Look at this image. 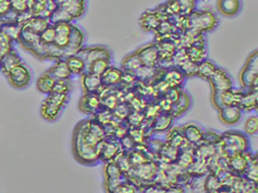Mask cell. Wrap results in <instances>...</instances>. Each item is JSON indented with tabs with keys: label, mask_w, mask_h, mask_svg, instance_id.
<instances>
[{
	"label": "cell",
	"mask_w": 258,
	"mask_h": 193,
	"mask_svg": "<svg viewBox=\"0 0 258 193\" xmlns=\"http://www.w3.org/2000/svg\"><path fill=\"white\" fill-rule=\"evenodd\" d=\"M74 86L69 80H56L54 87L52 89V92L54 93H60V94H71Z\"/></svg>",
	"instance_id": "obj_48"
},
{
	"label": "cell",
	"mask_w": 258,
	"mask_h": 193,
	"mask_svg": "<svg viewBox=\"0 0 258 193\" xmlns=\"http://www.w3.org/2000/svg\"><path fill=\"white\" fill-rule=\"evenodd\" d=\"M219 111V119L223 125L228 127H233L237 125L243 116V111L238 106L225 107L218 110Z\"/></svg>",
	"instance_id": "obj_20"
},
{
	"label": "cell",
	"mask_w": 258,
	"mask_h": 193,
	"mask_svg": "<svg viewBox=\"0 0 258 193\" xmlns=\"http://www.w3.org/2000/svg\"><path fill=\"white\" fill-rule=\"evenodd\" d=\"M82 59L85 62L86 67L96 59H101V58H106L112 60V53L109 48L104 46V45H94V46H89V47H83L78 53Z\"/></svg>",
	"instance_id": "obj_13"
},
{
	"label": "cell",
	"mask_w": 258,
	"mask_h": 193,
	"mask_svg": "<svg viewBox=\"0 0 258 193\" xmlns=\"http://www.w3.org/2000/svg\"><path fill=\"white\" fill-rule=\"evenodd\" d=\"M251 155L250 151H248L246 153H238L228 156V169L236 176L242 177Z\"/></svg>",
	"instance_id": "obj_19"
},
{
	"label": "cell",
	"mask_w": 258,
	"mask_h": 193,
	"mask_svg": "<svg viewBox=\"0 0 258 193\" xmlns=\"http://www.w3.org/2000/svg\"><path fill=\"white\" fill-rule=\"evenodd\" d=\"M164 187L159 183L152 182V183H147L141 186L139 189L141 190V193H164Z\"/></svg>",
	"instance_id": "obj_50"
},
{
	"label": "cell",
	"mask_w": 258,
	"mask_h": 193,
	"mask_svg": "<svg viewBox=\"0 0 258 193\" xmlns=\"http://www.w3.org/2000/svg\"><path fill=\"white\" fill-rule=\"evenodd\" d=\"M23 62L24 61L21 55L15 49H13L6 55H4V57L0 61V72L6 76L15 67L22 64Z\"/></svg>",
	"instance_id": "obj_28"
},
{
	"label": "cell",
	"mask_w": 258,
	"mask_h": 193,
	"mask_svg": "<svg viewBox=\"0 0 258 193\" xmlns=\"http://www.w3.org/2000/svg\"><path fill=\"white\" fill-rule=\"evenodd\" d=\"M181 133L184 136L186 143L192 147L202 142L204 128L196 122H189L180 127Z\"/></svg>",
	"instance_id": "obj_15"
},
{
	"label": "cell",
	"mask_w": 258,
	"mask_h": 193,
	"mask_svg": "<svg viewBox=\"0 0 258 193\" xmlns=\"http://www.w3.org/2000/svg\"><path fill=\"white\" fill-rule=\"evenodd\" d=\"M72 153L75 159L84 166H94L100 160V146L88 144L78 125H76L72 135Z\"/></svg>",
	"instance_id": "obj_1"
},
{
	"label": "cell",
	"mask_w": 258,
	"mask_h": 193,
	"mask_svg": "<svg viewBox=\"0 0 258 193\" xmlns=\"http://www.w3.org/2000/svg\"><path fill=\"white\" fill-rule=\"evenodd\" d=\"M179 9L180 15L188 16L197 10V0H173Z\"/></svg>",
	"instance_id": "obj_42"
},
{
	"label": "cell",
	"mask_w": 258,
	"mask_h": 193,
	"mask_svg": "<svg viewBox=\"0 0 258 193\" xmlns=\"http://www.w3.org/2000/svg\"><path fill=\"white\" fill-rule=\"evenodd\" d=\"M40 37V41L47 45V46H50L53 45L54 39H55V28L53 24H49L47 28L39 35Z\"/></svg>",
	"instance_id": "obj_46"
},
{
	"label": "cell",
	"mask_w": 258,
	"mask_h": 193,
	"mask_svg": "<svg viewBox=\"0 0 258 193\" xmlns=\"http://www.w3.org/2000/svg\"><path fill=\"white\" fill-rule=\"evenodd\" d=\"M12 11L9 0H0V18Z\"/></svg>",
	"instance_id": "obj_52"
},
{
	"label": "cell",
	"mask_w": 258,
	"mask_h": 193,
	"mask_svg": "<svg viewBox=\"0 0 258 193\" xmlns=\"http://www.w3.org/2000/svg\"><path fill=\"white\" fill-rule=\"evenodd\" d=\"M190 178L192 181H187V183L183 184L186 189V193H208L204 188L205 176L200 179V181H197V179H198L197 176L190 175Z\"/></svg>",
	"instance_id": "obj_40"
},
{
	"label": "cell",
	"mask_w": 258,
	"mask_h": 193,
	"mask_svg": "<svg viewBox=\"0 0 258 193\" xmlns=\"http://www.w3.org/2000/svg\"><path fill=\"white\" fill-rule=\"evenodd\" d=\"M136 193H141V190H140V189H139V190H138V191H137V192H136Z\"/></svg>",
	"instance_id": "obj_53"
},
{
	"label": "cell",
	"mask_w": 258,
	"mask_h": 193,
	"mask_svg": "<svg viewBox=\"0 0 258 193\" xmlns=\"http://www.w3.org/2000/svg\"><path fill=\"white\" fill-rule=\"evenodd\" d=\"M135 51L138 54L142 66L148 68H158L160 66L159 52L154 42L142 45Z\"/></svg>",
	"instance_id": "obj_11"
},
{
	"label": "cell",
	"mask_w": 258,
	"mask_h": 193,
	"mask_svg": "<svg viewBox=\"0 0 258 193\" xmlns=\"http://www.w3.org/2000/svg\"><path fill=\"white\" fill-rule=\"evenodd\" d=\"M55 28V39L53 42V47L57 48L62 59H64V52L69 47L71 34L73 31L74 24L73 23H59L53 24Z\"/></svg>",
	"instance_id": "obj_10"
},
{
	"label": "cell",
	"mask_w": 258,
	"mask_h": 193,
	"mask_svg": "<svg viewBox=\"0 0 258 193\" xmlns=\"http://www.w3.org/2000/svg\"><path fill=\"white\" fill-rule=\"evenodd\" d=\"M125 179H126V176L113 160L105 162L104 187H105L106 193L112 192V190Z\"/></svg>",
	"instance_id": "obj_8"
},
{
	"label": "cell",
	"mask_w": 258,
	"mask_h": 193,
	"mask_svg": "<svg viewBox=\"0 0 258 193\" xmlns=\"http://www.w3.org/2000/svg\"><path fill=\"white\" fill-rule=\"evenodd\" d=\"M14 49L12 40L0 29V61L9 51Z\"/></svg>",
	"instance_id": "obj_43"
},
{
	"label": "cell",
	"mask_w": 258,
	"mask_h": 193,
	"mask_svg": "<svg viewBox=\"0 0 258 193\" xmlns=\"http://www.w3.org/2000/svg\"><path fill=\"white\" fill-rule=\"evenodd\" d=\"M242 0H217V10L227 18H233L241 12Z\"/></svg>",
	"instance_id": "obj_23"
},
{
	"label": "cell",
	"mask_w": 258,
	"mask_h": 193,
	"mask_svg": "<svg viewBox=\"0 0 258 193\" xmlns=\"http://www.w3.org/2000/svg\"><path fill=\"white\" fill-rule=\"evenodd\" d=\"M202 142L214 145V146H219L222 142V133H219L216 131H211V130H208V131L204 130Z\"/></svg>",
	"instance_id": "obj_45"
},
{
	"label": "cell",
	"mask_w": 258,
	"mask_h": 193,
	"mask_svg": "<svg viewBox=\"0 0 258 193\" xmlns=\"http://www.w3.org/2000/svg\"><path fill=\"white\" fill-rule=\"evenodd\" d=\"M242 177L251 182H257V159L255 155H251L249 157L247 166Z\"/></svg>",
	"instance_id": "obj_38"
},
{
	"label": "cell",
	"mask_w": 258,
	"mask_h": 193,
	"mask_svg": "<svg viewBox=\"0 0 258 193\" xmlns=\"http://www.w3.org/2000/svg\"><path fill=\"white\" fill-rule=\"evenodd\" d=\"M7 80L13 88L23 90L28 87L32 80V74L30 69L25 63H22L15 67L7 75Z\"/></svg>",
	"instance_id": "obj_7"
},
{
	"label": "cell",
	"mask_w": 258,
	"mask_h": 193,
	"mask_svg": "<svg viewBox=\"0 0 258 193\" xmlns=\"http://www.w3.org/2000/svg\"><path fill=\"white\" fill-rule=\"evenodd\" d=\"M65 62L70 70L72 75L74 76H81L82 73L86 72V64L78 54L68 56L67 58H65Z\"/></svg>",
	"instance_id": "obj_31"
},
{
	"label": "cell",
	"mask_w": 258,
	"mask_h": 193,
	"mask_svg": "<svg viewBox=\"0 0 258 193\" xmlns=\"http://www.w3.org/2000/svg\"><path fill=\"white\" fill-rule=\"evenodd\" d=\"M219 146L227 156L246 153L249 151V139L245 133L231 130L222 133V142Z\"/></svg>",
	"instance_id": "obj_4"
},
{
	"label": "cell",
	"mask_w": 258,
	"mask_h": 193,
	"mask_svg": "<svg viewBox=\"0 0 258 193\" xmlns=\"http://www.w3.org/2000/svg\"><path fill=\"white\" fill-rule=\"evenodd\" d=\"M9 1H10L11 8L14 12H16L19 15L30 12V9H29V6H28L26 0H9Z\"/></svg>",
	"instance_id": "obj_49"
},
{
	"label": "cell",
	"mask_w": 258,
	"mask_h": 193,
	"mask_svg": "<svg viewBox=\"0 0 258 193\" xmlns=\"http://www.w3.org/2000/svg\"><path fill=\"white\" fill-rule=\"evenodd\" d=\"M103 109L101 96L98 93L82 94L79 101L80 111L87 115H95L99 110Z\"/></svg>",
	"instance_id": "obj_16"
},
{
	"label": "cell",
	"mask_w": 258,
	"mask_h": 193,
	"mask_svg": "<svg viewBox=\"0 0 258 193\" xmlns=\"http://www.w3.org/2000/svg\"><path fill=\"white\" fill-rule=\"evenodd\" d=\"M49 24L50 23L47 19L32 16L22 25V27L35 33L37 35H40Z\"/></svg>",
	"instance_id": "obj_29"
},
{
	"label": "cell",
	"mask_w": 258,
	"mask_h": 193,
	"mask_svg": "<svg viewBox=\"0 0 258 193\" xmlns=\"http://www.w3.org/2000/svg\"><path fill=\"white\" fill-rule=\"evenodd\" d=\"M244 90V89H243ZM257 89L244 90L238 107L243 112H252L257 109Z\"/></svg>",
	"instance_id": "obj_25"
},
{
	"label": "cell",
	"mask_w": 258,
	"mask_h": 193,
	"mask_svg": "<svg viewBox=\"0 0 258 193\" xmlns=\"http://www.w3.org/2000/svg\"><path fill=\"white\" fill-rule=\"evenodd\" d=\"M189 29L201 34L214 31L219 25L217 15L210 10H195L188 15Z\"/></svg>",
	"instance_id": "obj_5"
},
{
	"label": "cell",
	"mask_w": 258,
	"mask_h": 193,
	"mask_svg": "<svg viewBox=\"0 0 258 193\" xmlns=\"http://www.w3.org/2000/svg\"><path fill=\"white\" fill-rule=\"evenodd\" d=\"M122 151L120 140L112 135H107L100 145V160L103 162L112 161Z\"/></svg>",
	"instance_id": "obj_14"
},
{
	"label": "cell",
	"mask_w": 258,
	"mask_h": 193,
	"mask_svg": "<svg viewBox=\"0 0 258 193\" xmlns=\"http://www.w3.org/2000/svg\"><path fill=\"white\" fill-rule=\"evenodd\" d=\"M188 59L196 64L205 60L208 56V51L206 46H191L185 48Z\"/></svg>",
	"instance_id": "obj_36"
},
{
	"label": "cell",
	"mask_w": 258,
	"mask_h": 193,
	"mask_svg": "<svg viewBox=\"0 0 258 193\" xmlns=\"http://www.w3.org/2000/svg\"><path fill=\"white\" fill-rule=\"evenodd\" d=\"M70 102V94H60L51 92L41 105L40 115L47 122L52 123L58 120L64 109Z\"/></svg>",
	"instance_id": "obj_3"
},
{
	"label": "cell",
	"mask_w": 258,
	"mask_h": 193,
	"mask_svg": "<svg viewBox=\"0 0 258 193\" xmlns=\"http://www.w3.org/2000/svg\"><path fill=\"white\" fill-rule=\"evenodd\" d=\"M138 190L139 187L133 181L126 178L111 193H136Z\"/></svg>",
	"instance_id": "obj_47"
},
{
	"label": "cell",
	"mask_w": 258,
	"mask_h": 193,
	"mask_svg": "<svg viewBox=\"0 0 258 193\" xmlns=\"http://www.w3.org/2000/svg\"><path fill=\"white\" fill-rule=\"evenodd\" d=\"M140 26L144 32H155L162 23L159 15L154 10H147L140 18Z\"/></svg>",
	"instance_id": "obj_24"
},
{
	"label": "cell",
	"mask_w": 258,
	"mask_h": 193,
	"mask_svg": "<svg viewBox=\"0 0 258 193\" xmlns=\"http://www.w3.org/2000/svg\"><path fill=\"white\" fill-rule=\"evenodd\" d=\"M179 153H180V149H177L175 147H172L164 142V147L161 150L159 156L162 157L164 162L166 163H175L179 156Z\"/></svg>",
	"instance_id": "obj_39"
},
{
	"label": "cell",
	"mask_w": 258,
	"mask_h": 193,
	"mask_svg": "<svg viewBox=\"0 0 258 193\" xmlns=\"http://www.w3.org/2000/svg\"><path fill=\"white\" fill-rule=\"evenodd\" d=\"M187 78L184 73L181 72L176 67H169L164 69L161 81L164 82V85L169 88H177L182 89L185 84Z\"/></svg>",
	"instance_id": "obj_17"
},
{
	"label": "cell",
	"mask_w": 258,
	"mask_h": 193,
	"mask_svg": "<svg viewBox=\"0 0 258 193\" xmlns=\"http://www.w3.org/2000/svg\"><path fill=\"white\" fill-rule=\"evenodd\" d=\"M142 67L141 60L136 51L127 54L121 62V70L124 72L135 73Z\"/></svg>",
	"instance_id": "obj_33"
},
{
	"label": "cell",
	"mask_w": 258,
	"mask_h": 193,
	"mask_svg": "<svg viewBox=\"0 0 258 193\" xmlns=\"http://www.w3.org/2000/svg\"><path fill=\"white\" fill-rule=\"evenodd\" d=\"M166 144L170 145L172 147H175L177 149L183 148L185 145L187 144L184 136L181 133L180 127H172L166 132V136H165V141Z\"/></svg>",
	"instance_id": "obj_32"
},
{
	"label": "cell",
	"mask_w": 258,
	"mask_h": 193,
	"mask_svg": "<svg viewBox=\"0 0 258 193\" xmlns=\"http://www.w3.org/2000/svg\"><path fill=\"white\" fill-rule=\"evenodd\" d=\"M55 79L47 72L42 73L36 81V88L37 90L45 95H48L52 92V89L55 84Z\"/></svg>",
	"instance_id": "obj_34"
},
{
	"label": "cell",
	"mask_w": 258,
	"mask_h": 193,
	"mask_svg": "<svg viewBox=\"0 0 258 193\" xmlns=\"http://www.w3.org/2000/svg\"><path fill=\"white\" fill-rule=\"evenodd\" d=\"M57 8L49 18L50 24L73 23L86 10V0H56Z\"/></svg>",
	"instance_id": "obj_2"
},
{
	"label": "cell",
	"mask_w": 258,
	"mask_h": 193,
	"mask_svg": "<svg viewBox=\"0 0 258 193\" xmlns=\"http://www.w3.org/2000/svg\"><path fill=\"white\" fill-rule=\"evenodd\" d=\"M174 117L170 113L161 112L152 120L151 131L153 133H163L167 132L170 128H172L174 123Z\"/></svg>",
	"instance_id": "obj_26"
},
{
	"label": "cell",
	"mask_w": 258,
	"mask_h": 193,
	"mask_svg": "<svg viewBox=\"0 0 258 193\" xmlns=\"http://www.w3.org/2000/svg\"><path fill=\"white\" fill-rule=\"evenodd\" d=\"M244 131L247 136H254L258 133V117L251 115L246 118L244 124Z\"/></svg>",
	"instance_id": "obj_44"
},
{
	"label": "cell",
	"mask_w": 258,
	"mask_h": 193,
	"mask_svg": "<svg viewBox=\"0 0 258 193\" xmlns=\"http://www.w3.org/2000/svg\"><path fill=\"white\" fill-rule=\"evenodd\" d=\"M219 66L211 59L206 58L205 60L201 61L198 64L197 70V76L201 79L208 81L212 77V75L217 71Z\"/></svg>",
	"instance_id": "obj_30"
},
{
	"label": "cell",
	"mask_w": 258,
	"mask_h": 193,
	"mask_svg": "<svg viewBox=\"0 0 258 193\" xmlns=\"http://www.w3.org/2000/svg\"><path fill=\"white\" fill-rule=\"evenodd\" d=\"M85 43V33L82 28L76 24H74L73 31L71 34L70 44L69 47L64 52V59L71 55L78 54L80 50L84 47Z\"/></svg>",
	"instance_id": "obj_18"
},
{
	"label": "cell",
	"mask_w": 258,
	"mask_h": 193,
	"mask_svg": "<svg viewBox=\"0 0 258 193\" xmlns=\"http://www.w3.org/2000/svg\"><path fill=\"white\" fill-rule=\"evenodd\" d=\"M239 81L242 89H258V51L253 50L246 58L239 73Z\"/></svg>",
	"instance_id": "obj_6"
},
{
	"label": "cell",
	"mask_w": 258,
	"mask_h": 193,
	"mask_svg": "<svg viewBox=\"0 0 258 193\" xmlns=\"http://www.w3.org/2000/svg\"><path fill=\"white\" fill-rule=\"evenodd\" d=\"M191 104L190 101V96L186 92H184L182 90L181 96L179 98V100L177 101L176 103L173 105L172 109L170 111V114L174 117V118H178L179 116L183 115L184 113H186V111L189 109Z\"/></svg>",
	"instance_id": "obj_35"
},
{
	"label": "cell",
	"mask_w": 258,
	"mask_h": 193,
	"mask_svg": "<svg viewBox=\"0 0 258 193\" xmlns=\"http://www.w3.org/2000/svg\"><path fill=\"white\" fill-rule=\"evenodd\" d=\"M211 86L212 93H222L234 88V83L231 75L223 68H218L211 78L208 80Z\"/></svg>",
	"instance_id": "obj_12"
},
{
	"label": "cell",
	"mask_w": 258,
	"mask_h": 193,
	"mask_svg": "<svg viewBox=\"0 0 258 193\" xmlns=\"http://www.w3.org/2000/svg\"><path fill=\"white\" fill-rule=\"evenodd\" d=\"M197 1H202V0H197Z\"/></svg>",
	"instance_id": "obj_54"
},
{
	"label": "cell",
	"mask_w": 258,
	"mask_h": 193,
	"mask_svg": "<svg viewBox=\"0 0 258 193\" xmlns=\"http://www.w3.org/2000/svg\"><path fill=\"white\" fill-rule=\"evenodd\" d=\"M123 74H124V72L121 70V68L110 65L106 69V72L101 75L102 85L104 87H110V88L120 86L122 82Z\"/></svg>",
	"instance_id": "obj_22"
},
{
	"label": "cell",
	"mask_w": 258,
	"mask_h": 193,
	"mask_svg": "<svg viewBox=\"0 0 258 193\" xmlns=\"http://www.w3.org/2000/svg\"><path fill=\"white\" fill-rule=\"evenodd\" d=\"M243 92H244L243 89L232 88L230 90L224 91L222 93H215V94L212 93V105L217 110H220L225 107L238 106Z\"/></svg>",
	"instance_id": "obj_9"
},
{
	"label": "cell",
	"mask_w": 258,
	"mask_h": 193,
	"mask_svg": "<svg viewBox=\"0 0 258 193\" xmlns=\"http://www.w3.org/2000/svg\"><path fill=\"white\" fill-rule=\"evenodd\" d=\"M55 80H69L72 78V73L65 62V59L54 61L52 66L47 71Z\"/></svg>",
	"instance_id": "obj_27"
},
{
	"label": "cell",
	"mask_w": 258,
	"mask_h": 193,
	"mask_svg": "<svg viewBox=\"0 0 258 193\" xmlns=\"http://www.w3.org/2000/svg\"><path fill=\"white\" fill-rule=\"evenodd\" d=\"M0 29L9 37L13 41V43H18L20 35L22 32V25L17 23V24H6L0 27Z\"/></svg>",
	"instance_id": "obj_41"
},
{
	"label": "cell",
	"mask_w": 258,
	"mask_h": 193,
	"mask_svg": "<svg viewBox=\"0 0 258 193\" xmlns=\"http://www.w3.org/2000/svg\"><path fill=\"white\" fill-rule=\"evenodd\" d=\"M111 65V60L101 58L92 61L87 67H86V72L92 73L101 76L104 72H106V69Z\"/></svg>",
	"instance_id": "obj_37"
},
{
	"label": "cell",
	"mask_w": 258,
	"mask_h": 193,
	"mask_svg": "<svg viewBox=\"0 0 258 193\" xmlns=\"http://www.w3.org/2000/svg\"><path fill=\"white\" fill-rule=\"evenodd\" d=\"M164 193H186V189L184 187V185H182L181 183H171L168 184L164 187Z\"/></svg>",
	"instance_id": "obj_51"
},
{
	"label": "cell",
	"mask_w": 258,
	"mask_h": 193,
	"mask_svg": "<svg viewBox=\"0 0 258 193\" xmlns=\"http://www.w3.org/2000/svg\"><path fill=\"white\" fill-rule=\"evenodd\" d=\"M81 85L83 94L99 93L103 87L101 76L86 72L81 75Z\"/></svg>",
	"instance_id": "obj_21"
}]
</instances>
